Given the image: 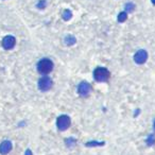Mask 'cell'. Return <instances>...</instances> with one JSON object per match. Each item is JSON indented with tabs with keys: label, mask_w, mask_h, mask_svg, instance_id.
Masks as SVG:
<instances>
[{
	"label": "cell",
	"mask_w": 155,
	"mask_h": 155,
	"mask_svg": "<svg viewBox=\"0 0 155 155\" xmlns=\"http://www.w3.org/2000/svg\"><path fill=\"white\" fill-rule=\"evenodd\" d=\"M52 80L50 79L49 77H43L40 78L39 81H38V88H39L42 91H48L49 89H51L52 87Z\"/></svg>",
	"instance_id": "cell-4"
},
{
	"label": "cell",
	"mask_w": 155,
	"mask_h": 155,
	"mask_svg": "<svg viewBox=\"0 0 155 155\" xmlns=\"http://www.w3.org/2000/svg\"><path fill=\"white\" fill-rule=\"evenodd\" d=\"M71 124V119L67 115L60 116L56 120V127L60 131H66Z\"/></svg>",
	"instance_id": "cell-3"
},
{
	"label": "cell",
	"mask_w": 155,
	"mask_h": 155,
	"mask_svg": "<svg viewBox=\"0 0 155 155\" xmlns=\"http://www.w3.org/2000/svg\"><path fill=\"white\" fill-rule=\"evenodd\" d=\"M78 93L82 97H87L91 93V85L87 82H81L78 86Z\"/></svg>",
	"instance_id": "cell-5"
},
{
	"label": "cell",
	"mask_w": 155,
	"mask_h": 155,
	"mask_svg": "<svg viewBox=\"0 0 155 155\" xmlns=\"http://www.w3.org/2000/svg\"><path fill=\"white\" fill-rule=\"evenodd\" d=\"M104 143H98V141H90V143H86L85 146L86 147H98V146H103Z\"/></svg>",
	"instance_id": "cell-14"
},
{
	"label": "cell",
	"mask_w": 155,
	"mask_h": 155,
	"mask_svg": "<svg viewBox=\"0 0 155 155\" xmlns=\"http://www.w3.org/2000/svg\"><path fill=\"white\" fill-rule=\"evenodd\" d=\"M147 60H148V52H147L146 50H138L136 53H135V55H134V61L137 63V64H145L147 62Z\"/></svg>",
	"instance_id": "cell-6"
},
{
	"label": "cell",
	"mask_w": 155,
	"mask_h": 155,
	"mask_svg": "<svg viewBox=\"0 0 155 155\" xmlns=\"http://www.w3.org/2000/svg\"><path fill=\"white\" fill-rule=\"evenodd\" d=\"M111 77V73L104 67H97L93 71V78L97 82H105Z\"/></svg>",
	"instance_id": "cell-2"
},
{
	"label": "cell",
	"mask_w": 155,
	"mask_h": 155,
	"mask_svg": "<svg viewBox=\"0 0 155 155\" xmlns=\"http://www.w3.org/2000/svg\"><path fill=\"white\" fill-rule=\"evenodd\" d=\"M12 143L10 141V140H4L2 143H0V153L2 155H6L8 153L11 152V150H12Z\"/></svg>",
	"instance_id": "cell-8"
},
{
	"label": "cell",
	"mask_w": 155,
	"mask_h": 155,
	"mask_svg": "<svg viewBox=\"0 0 155 155\" xmlns=\"http://www.w3.org/2000/svg\"><path fill=\"white\" fill-rule=\"evenodd\" d=\"M154 143H155V136L153 134H151V135H149L148 138H147V145H148V146H153Z\"/></svg>",
	"instance_id": "cell-13"
},
{
	"label": "cell",
	"mask_w": 155,
	"mask_h": 155,
	"mask_svg": "<svg viewBox=\"0 0 155 155\" xmlns=\"http://www.w3.org/2000/svg\"><path fill=\"white\" fill-rule=\"evenodd\" d=\"M15 44H16V39L12 35H8V36H6V37L2 39V47L6 50H10V49H12V48H14Z\"/></svg>",
	"instance_id": "cell-7"
},
{
	"label": "cell",
	"mask_w": 155,
	"mask_h": 155,
	"mask_svg": "<svg viewBox=\"0 0 155 155\" xmlns=\"http://www.w3.org/2000/svg\"><path fill=\"white\" fill-rule=\"evenodd\" d=\"M64 42H65V44L67 45V46H72V45H75V44L77 39H75V37L73 36V35H68V36H66L65 37Z\"/></svg>",
	"instance_id": "cell-9"
},
{
	"label": "cell",
	"mask_w": 155,
	"mask_h": 155,
	"mask_svg": "<svg viewBox=\"0 0 155 155\" xmlns=\"http://www.w3.org/2000/svg\"><path fill=\"white\" fill-rule=\"evenodd\" d=\"M47 6V2H46V0H39L37 3V8L38 9H45Z\"/></svg>",
	"instance_id": "cell-16"
},
{
	"label": "cell",
	"mask_w": 155,
	"mask_h": 155,
	"mask_svg": "<svg viewBox=\"0 0 155 155\" xmlns=\"http://www.w3.org/2000/svg\"><path fill=\"white\" fill-rule=\"evenodd\" d=\"M135 10V4L133 2H127L125 4V11L129 13H132Z\"/></svg>",
	"instance_id": "cell-12"
},
{
	"label": "cell",
	"mask_w": 155,
	"mask_h": 155,
	"mask_svg": "<svg viewBox=\"0 0 155 155\" xmlns=\"http://www.w3.org/2000/svg\"><path fill=\"white\" fill-rule=\"evenodd\" d=\"M153 129H154V131H155V121H154V123H153Z\"/></svg>",
	"instance_id": "cell-18"
},
{
	"label": "cell",
	"mask_w": 155,
	"mask_h": 155,
	"mask_svg": "<svg viewBox=\"0 0 155 155\" xmlns=\"http://www.w3.org/2000/svg\"><path fill=\"white\" fill-rule=\"evenodd\" d=\"M152 2H153V4H155V0H152Z\"/></svg>",
	"instance_id": "cell-19"
},
{
	"label": "cell",
	"mask_w": 155,
	"mask_h": 155,
	"mask_svg": "<svg viewBox=\"0 0 155 155\" xmlns=\"http://www.w3.org/2000/svg\"><path fill=\"white\" fill-rule=\"evenodd\" d=\"M66 145H67V147L71 148V147H73L75 145V138H68L66 140Z\"/></svg>",
	"instance_id": "cell-15"
},
{
	"label": "cell",
	"mask_w": 155,
	"mask_h": 155,
	"mask_svg": "<svg viewBox=\"0 0 155 155\" xmlns=\"http://www.w3.org/2000/svg\"><path fill=\"white\" fill-rule=\"evenodd\" d=\"M127 19V12H121L119 15H118V21L119 22H124Z\"/></svg>",
	"instance_id": "cell-11"
},
{
	"label": "cell",
	"mask_w": 155,
	"mask_h": 155,
	"mask_svg": "<svg viewBox=\"0 0 155 155\" xmlns=\"http://www.w3.org/2000/svg\"><path fill=\"white\" fill-rule=\"evenodd\" d=\"M53 70V63L49 59H42L37 63V71L42 75H48Z\"/></svg>",
	"instance_id": "cell-1"
},
{
	"label": "cell",
	"mask_w": 155,
	"mask_h": 155,
	"mask_svg": "<svg viewBox=\"0 0 155 155\" xmlns=\"http://www.w3.org/2000/svg\"><path fill=\"white\" fill-rule=\"evenodd\" d=\"M25 155H32V152H31V150H27L25 153Z\"/></svg>",
	"instance_id": "cell-17"
},
{
	"label": "cell",
	"mask_w": 155,
	"mask_h": 155,
	"mask_svg": "<svg viewBox=\"0 0 155 155\" xmlns=\"http://www.w3.org/2000/svg\"><path fill=\"white\" fill-rule=\"evenodd\" d=\"M62 17H63V19L64 20H69V19H71V17H72V13H71V11L70 10H65L64 12H63V14H62Z\"/></svg>",
	"instance_id": "cell-10"
}]
</instances>
